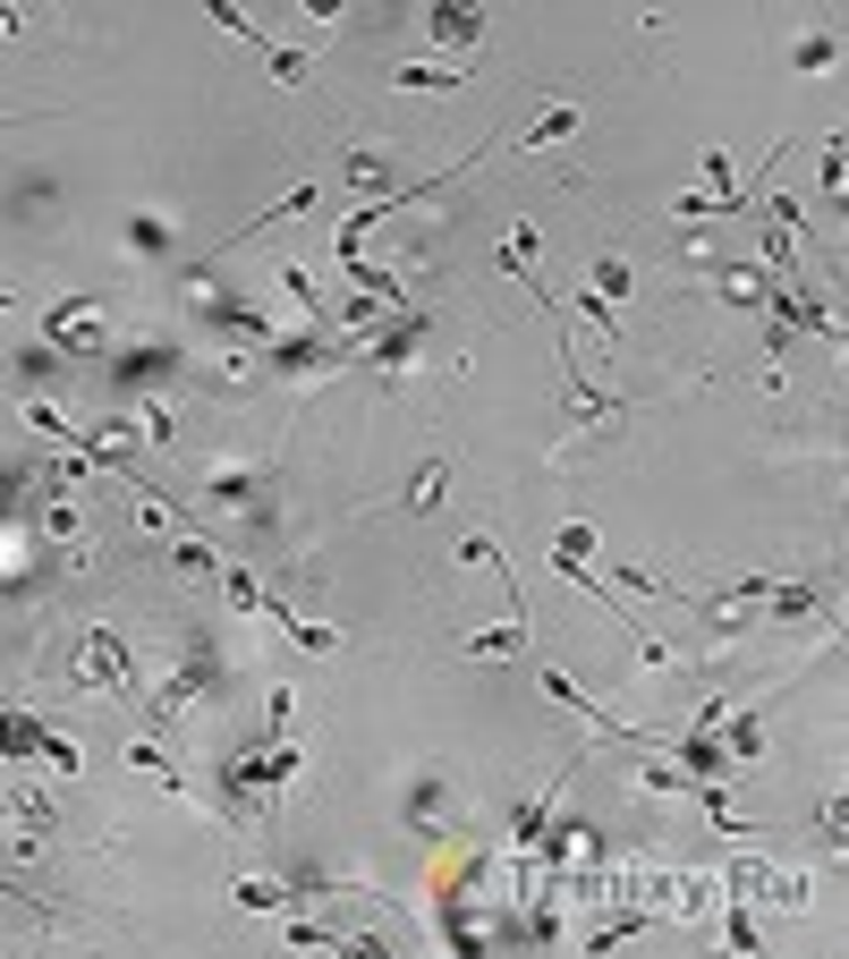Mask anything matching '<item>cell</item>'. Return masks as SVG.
Instances as JSON below:
<instances>
[{
    "instance_id": "obj_1",
    "label": "cell",
    "mask_w": 849,
    "mask_h": 959,
    "mask_svg": "<svg viewBox=\"0 0 849 959\" xmlns=\"http://www.w3.org/2000/svg\"><path fill=\"white\" fill-rule=\"evenodd\" d=\"M424 26H433V43H467V34L485 26V0H433Z\"/></svg>"
},
{
    "instance_id": "obj_2",
    "label": "cell",
    "mask_w": 849,
    "mask_h": 959,
    "mask_svg": "<svg viewBox=\"0 0 849 959\" xmlns=\"http://www.w3.org/2000/svg\"><path fill=\"white\" fill-rule=\"evenodd\" d=\"M578 120H587V102H553L544 128H527V154H553L561 136H578Z\"/></svg>"
},
{
    "instance_id": "obj_3",
    "label": "cell",
    "mask_w": 849,
    "mask_h": 959,
    "mask_svg": "<svg viewBox=\"0 0 849 959\" xmlns=\"http://www.w3.org/2000/svg\"><path fill=\"white\" fill-rule=\"evenodd\" d=\"M459 654H476V663H493V654H527V620H510V629H476V638H459Z\"/></svg>"
},
{
    "instance_id": "obj_4",
    "label": "cell",
    "mask_w": 849,
    "mask_h": 959,
    "mask_svg": "<svg viewBox=\"0 0 849 959\" xmlns=\"http://www.w3.org/2000/svg\"><path fill=\"white\" fill-rule=\"evenodd\" d=\"M229 900H238V909H290V883H272V875H238V883H229Z\"/></svg>"
},
{
    "instance_id": "obj_5",
    "label": "cell",
    "mask_w": 849,
    "mask_h": 959,
    "mask_svg": "<svg viewBox=\"0 0 849 959\" xmlns=\"http://www.w3.org/2000/svg\"><path fill=\"white\" fill-rule=\"evenodd\" d=\"M392 86H408V94H451V86H467V68H392Z\"/></svg>"
},
{
    "instance_id": "obj_6",
    "label": "cell",
    "mask_w": 849,
    "mask_h": 959,
    "mask_svg": "<svg viewBox=\"0 0 849 959\" xmlns=\"http://www.w3.org/2000/svg\"><path fill=\"white\" fill-rule=\"evenodd\" d=\"M629 289H637V281H629V263H621V256H603V263H595V297H603V306H621Z\"/></svg>"
},
{
    "instance_id": "obj_7",
    "label": "cell",
    "mask_w": 849,
    "mask_h": 959,
    "mask_svg": "<svg viewBox=\"0 0 849 959\" xmlns=\"http://www.w3.org/2000/svg\"><path fill=\"white\" fill-rule=\"evenodd\" d=\"M493 561H501L493 535H459V569H493Z\"/></svg>"
},
{
    "instance_id": "obj_8",
    "label": "cell",
    "mask_w": 849,
    "mask_h": 959,
    "mask_svg": "<svg viewBox=\"0 0 849 959\" xmlns=\"http://www.w3.org/2000/svg\"><path fill=\"white\" fill-rule=\"evenodd\" d=\"M170 561H179V569H196V577H213V569H222V561H213L204 544H170Z\"/></svg>"
},
{
    "instance_id": "obj_9",
    "label": "cell",
    "mask_w": 849,
    "mask_h": 959,
    "mask_svg": "<svg viewBox=\"0 0 849 959\" xmlns=\"http://www.w3.org/2000/svg\"><path fill=\"white\" fill-rule=\"evenodd\" d=\"M306 18H340V0H306Z\"/></svg>"
}]
</instances>
